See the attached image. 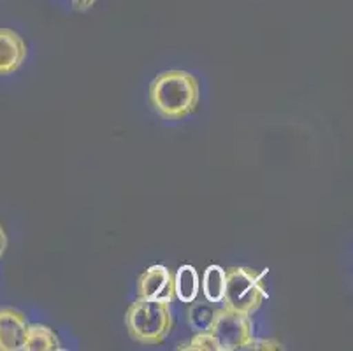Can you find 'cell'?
I'll return each instance as SVG.
<instances>
[{
    "label": "cell",
    "instance_id": "obj_1",
    "mask_svg": "<svg viewBox=\"0 0 353 351\" xmlns=\"http://www.w3.org/2000/svg\"><path fill=\"white\" fill-rule=\"evenodd\" d=\"M201 86L187 70H165L150 85V104L163 120L178 121L199 108Z\"/></svg>",
    "mask_w": 353,
    "mask_h": 351
},
{
    "label": "cell",
    "instance_id": "obj_2",
    "mask_svg": "<svg viewBox=\"0 0 353 351\" xmlns=\"http://www.w3.org/2000/svg\"><path fill=\"white\" fill-rule=\"evenodd\" d=\"M125 325H127L128 336L136 343L146 344V346L162 344L171 334L172 325H174L171 304L139 297L127 309Z\"/></svg>",
    "mask_w": 353,
    "mask_h": 351
},
{
    "label": "cell",
    "instance_id": "obj_3",
    "mask_svg": "<svg viewBox=\"0 0 353 351\" xmlns=\"http://www.w3.org/2000/svg\"><path fill=\"white\" fill-rule=\"evenodd\" d=\"M264 274L248 267H230L225 270V290L223 308L234 313L252 317L268 299V292L262 283Z\"/></svg>",
    "mask_w": 353,
    "mask_h": 351
},
{
    "label": "cell",
    "instance_id": "obj_4",
    "mask_svg": "<svg viewBox=\"0 0 353 351\" xmlns=\"http://www.w3.org/2000/svg\"><path fill=\"white\" fill-rule=\"evenodd\" d=\"M208 332L213 336L218 351L245 350L253 339L252 318L225 308L216 309V317Z\"/></svg>",
    "mask_w": 353,
    "mask_h": 351
},
{
    "label": "cell",
    "instance_id": "obj_5",
    "mask_svg": "<svg viewBox=\"0 0 353 351\" xmlns=\"http://www.w3.org/2000/svg\"><path fill=\"white\" fill-rule=\"evenodd\" d=\"M137 295L148 301L171 304L174 295V276L165 265H152L137 279Z\"/></svg>",
    "mask_w": 353,
    "mask_h": 351
},
{
    "label": "cell",
    "instance_id": "obj_6",
    "mask_svg": "<svg viewBox=\"0 0 353 351\" xmlns=\"http://www.w3.org/2000/svg\"><path fill=\"white\" fill-rule=\"evenodd\" d=\"M27 328L28 320L23 311L0 308V351H21Z\"/></svg>",
    "mask_w": 353,
    "mask_h": 351
},
{
    "label": "cell",
    "instance_id": "obj_7",
    "mask_svg": "<svg viewBox=\"0 0 353 351\" xmlns=\"http://www.w3.org/2000/svg\"><path fill=\"white\" fill-rule=\"evenodd\" d=\"M27 53V43L18 32L0 28V76L14 74L23 66Z\"/></svg>",
    "mask_w": 353,
    "mask_h": 351
},
{
    "label": "cell",
    "instance_id": "obj_8",
    "mask_svg": "<svg viewBox=\"0 0 353 351\" xmlns=\"http://www.w3.org/2000/svg\"><path fill=\"white\" fill-rule=\"evenodd\" d=\"M62 344L50 327L41 323H28L21 351H60Z\"/></svg>",
    "mask_w": 353,
    "mask_h": 351
},
{
    "label": "cell",
    "instance_id": "obj_9",
    "mask_svg": "<svg viewBox=\"0 0 353 351\" xmlns=\"http://www.w3.org/2000/svg\"><path fill=\"white\" fill-rule=\"evenodd\" d=\"M199 274L195 267L192 265H181L174 274V295L181 302H194L199 295Z\"/></svg>",
    "mask_w": 353,
    "mask_h": 351
},
{
    "label": "cell",
    "instance_id": "obj_10",
    "mask_svg": "<svg viewBox=\"0 0 353 351\" xmlns=\"http://www.w3.org/2000/svg\"><path fill=\"white\" fill-rule=\"evenodd\" d=\"M223 290H225V269L220 265H210L204 270L202 278V292L208 302H221L223 299Z\"/></svg>",
    "mask_w": 353,
    "mask_h": 351
},
{
    "label": "cell",
    "instance_id": "obj_11",
    "mask_svg": "<svg viewBox=\"0 0 353 351\" xmlns=\"http://www.w3.org/2000/svg\"><path fill=\"white\" fill-rule=\"evenodd\" d=\"M214 317H216V308H213V302H190L188 323L194 328V332H208L213 325Z\"/></svg>",
    "mask_w": 353,
    "mask_h": 351
},
{
    "label": "cell",
    "instance_id": "obj_12",
    "mask_svg": "<svg viewBox=\"0 0 353 351\" xmlns=\"http://www.w3.org/2000/svg\"><path fill=\"white\" fill-rule=\"evenodd\" d=\"M178 350H190V351H218L216 343L210 332H197L192 337L190 343L179 344Z\"/></svg>",
    "mask_w": 353,
    "mask_h": 351
},
{
    "label": "cell",
    "instance_id": "obj_13",
    "mask_svg": "<svg viewBox=\"0 0 353 351\" xmlns=\"http://www.w3.org/2000/svg\"><path fill=\"white\" fill-rule=\"evenodd\" d=\"M281 348L280 344L276 343V341H255L252 339L248 343V346L245 350H278Z\"/></svg>",
    "mask_w": 353,
    "mask_h": 351
},
{
    "label": "cell",
    "instance_id": "obj_14",
    "mask_svg": "<svg viewBox=\"0 0 353 351\" xmlns=\"http://www.w3.org/2000/svg\"><path fill=\"white\" fill-rule=\"evenodd\" d=\"M70 2H72L76 11H88V9L92 8L97 0H70Z\"/></svg>",
    "mask_w": 353,
    "mask_h": 351
},
{
    "label": "cell",
    "instance_id": "obj_15",
    "mask_svg": "<svg viewBox=\"0 0 353 351\" xmlns=\"http://www.w3.org/2000/svg\"><path fill=\"white\" fill-rule=\"evenodd\" d=\"M6 248H8V236H6L4 228H2V225H0V260H2V257H4Z\"/></svg>",
    "mask_w": 353,
    "mask_h": 351
}]
</instances>
